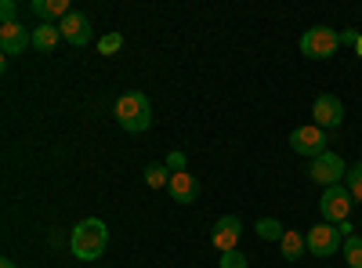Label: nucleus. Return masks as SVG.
<instances>
[{"instance_id":"1","label":"nucleus","mask_w":362,"mask_h":268,"mask_svg":"<svg viewBox=\"0 0 362 268\" xmlns=\"http://www.w3.org/2000/svg\"><path fill=\"white\" fill-rule=\"evenodd\" d=\"M112 116L116 124L124 127L127 134H145L148 127H153V105H148V98L141 91H124L116 98L112 105Z\"/></svg>"},{"instance_id":"2","label":"nucleus","mask_w":362,"mask_h":268,"mask_svg":"<svg viewBox=\"0 0 362 268\" xmlns=\"http://www.w3.org/2000/svg\"><path fill=\"white\" fill-rule=\"evenodd\" d=\"M69 247H73V254H76L80 261H98V257L105 254V247H109V228H105L98 218H87V221H80V225L73 228Z\"/></svg>"},{"instance_id":"3","label":"nucleus","mask_w":362,"mask_h":268,"mask_svg":"<svg viewBox=\"0 0 362 268\" xmlns=\"http://www.w3.org/2000/svg\"><path fill=\"white\" fill-rule=\"evenodd\" d=\"M341 51V33L329 25H312L300 37V54L305 58H334Z\"/></svg>"},{"instance_id":"4","label":"nucleus","mask_w":362,"mask_h":268,"mask_svg":"<svg viewBox=\"0 0 362 268\" xmlns=\"http://www.w3.org/2000/svg\"><path fill=\"white\" fill-rule=\"evenodd\" d=\"M308 177H312L315 185H322V189H334V185H344L348 167H344V160H341L337 153H329V148H326L322 156H315V160H312Z\"/></svg>"},{"instance_id":"5","label":"nucleus","mask_w":362,"mask_h":268,"mask_svg":"<svg viewBox=\"0 0 362 268\" xmlns=\"http://www.w3.org/2000/svg\"><path fill=\"white\" fill-rule=\"evenodd\" d=\"M351 192H348V185H334V189H322V199H319V214H322V221H329V225H341V221H348V214H351Z\"/></svg>"},{"instance_id":"6","label":"nucleus","mask_w":362,"mask_h":268,"mask_svg":"<svg viewBox=\"0 0 362 268\" xmlns=\"http://www.w3.org/2000/svg\"><path fill=\"white\" fill-rule=\"evenodd\" d=\"M341 228L337 225H329V221H322V225H312V232L305 235V243H308V254H315V257H334L337 250H341Z\"/></svg>"},{"instance_id":"7","label":"nucleus","mask_w":362,"mask_h":268,"mask_svg":"<svg viewBox=\"0 0 362 268\" xmlns=\"http://www.w3.org/2000/svg\"><path fill=\"white\" fill-rule=\"evenodd\" d=\"M290 148H293L297 156L315 160V156H322V153H326V131H322V127H315V124L297 127V131L290 134Z\"/></svg>"},{"instance_id":"8","label":"nucleus","mask_w":362,"mask_h":268,"mask_svg":"<svg viewBox=\"0 0 362 268\" xmlns=\"http://www.w3.org/2000/svg\"><path fill=\"white\" fill-rule=\"evenodd\" d=\"M312 124L329 131V127H341L344 124V102L337 95H319L312 105Z\"/></svg>"},{"instance_id":"9","label":"nucleus","mask_w":362,"mask_h":268,"mask_svg":"<svg viewBox=\"0 0 362 268\" xmlns=\"http://www.w3.org/2000/svg\"><path fill=\"white\" fill-rule=\"evenodd\" d=\"M25 47H33V29H25L22 22H8V25H0V51H4L8 58L22 54Z\"/></svg>"},{"instance_id":"10","label":"nucleus","mask_w":362,"mask_h":268,"mask_svg":"<svg viewBox=\"0 0 362 268\" xmlns=\"http://www.w3.org/2000/svg\"><path fill=\"white\" fill-rule=\"evenodd\" d=\"M239 235H243V221H239L235 214H225V218H218V221H214V232H210V243L218 247V254H225V250H235Z\"/></svg>"},{"instance_id":"11","label":"nucleus","mask_w":362,"mask_h":268,"mask_svg":"<svg viewBox=\"0 0 362 268\" xmlns=\"http://www.w3.org/2000/svg\"><path fill=\"white\" fill-rule=\"evenodd\" d=\"M58 29H62V40L73 44V47H83L90 44V18L80 15V11H69L62 22H58Z\"/></svg>"},{"instance_id":"12","label":"nucleus","mask_w":362,"mask_h":268,"mask_svg":"<svg viewBox=\"0 0 362 268\" xmlns=\"http://www.w3.org/2000/svg\"><path fill=\"white\" fill-rule=\"evenodd\" d=\"M170 199L174 203H196L199 199V182L192 170H181V174H170V185H167Z\"/></svg>"},{"instance_id":"13","label":"nucleus","mask_w":362,"mask_h":268,"mask_svg":"<svg viewBox=\"0 0 362 268\" xmlns=\"http://www.w3.org/2000/svg\"><path fill=\"white\" fill-rule=\"evenodd\" d=\"M73 8H69V0H33V15L37 18H44V22H62L66 15H69Z\"/></svg>"},{"instance_id":"14","label":"nucleus","mask_w":362,"mask_h":268,"mask_svg":"<svg viewBox=\"0 0 362 268\" xmlns=\"http://www.w3.org/2000/svg\"><path fill=\"white\" fill-rule=\"evenodd\" d=\"M279 247H283V261H300V257L308 254L305 232H293V228H286V235L279 240Z\"/></svg>"},{"instance_id":"15","label":"nucleus","mask_w":362,"mask_h":268,"mask_svg":"<svg viewBox=\"0 0 362 268\" xmlns=\"http://www.w3.org/2000/svg\"><path fill=\"white\" fill-rule=\"evenodd\" d=\"M58 40H62V29H58L54 22H40V25L33 29V47H37V51H54Z\"/></svg>"},{"instance_id":"16","label":"nucleus","mask_w":362,"mask_h":268,"mask_svg":"<svg viewBox=\"0 0 362 268\" xmlns=\"http://www.w3.org/2000/svg\"><path fill=\"white\" fill-rule=\"evenodd\" d=\"M254 232L261 235V240H268V243H279L283 235H286V228H283L276 218H261V221L254 225Z\"/></svg>"},{"instance_id":"17","label":"nucleus","mask_w":362,"mask_h":268,"mask_svg":"<svg viewBox=\"0 0 362 268\" xmlns=\"http://www.w3.org/2000/svg\"><path fill=\"white\" fill-rule=\"evenodd\" d=\"M145 185H148V189H163V185H170V170H167V163H148V167H145Z\"/></svg>"},{"instance_id":"18","label":"nucleus","mask_w":362,"mask_h":268,"mask_svg":"<svg viewBox=\"0 0 362 268\" xmlns=\"http://www.w3.org/2000/svg\"><path fill=\"white\" fill-rule=\"evenodd\" d=\"M344 261L348 268H362V235H348L344 240Z\"/></svg>"},{"instance_id":"19","label":"nucleus","mask_w":362,"mask_h":268,"mask_svg":"<svg viewBox=\"0 0 362 268\" xmlns=\"http://www.w3.org/2000/svg\"><path fill=\"white\" fill-rule=\"evenodd\" d=\"M344 185H348L351 199H358V203H362V163H355V167L348 170V177H344Z\"/></svg>"},{"instance_id":"20","label":"nucleus","mask_w":362,"mask_h":268,"mask_svg":"<svg viewBox=\"0 0 362 268\" xmlns=\"http://www.w3.org/2000/svg\"><path fill=\"white\" fill-rule=\"evenodd\" d=\"M119 47H124V37H119V33H105V37L98 40V51H102V54H116Z\"/></svg>"},{"instance_id":"21","label":"nucleus","mask_w":362,"mask_h":268,"mask_svg":"<svg viewBox=\"0 0 362 268\" xmlns=\"http://www.w3.org/2000/svg\"><path fill=\"white\" fill-rule=\"evenodd\" d=\"M221 268H250V264H247V254H239V250H225V254H221Z\"/></svg>"},{"instance_id":"22","label":"nucleus","mask_w":362,"mask_h":268,"mask_svg":"<svg viewBox=\"0 0 362 268\" xmlns=\"http://www.w3.org/2000/svg\"><path fill=\"white\" fill-rule=\"evenodd\" d=\"M167 170H170V174L189 170V167H185V153H170V156H167Z\"/></svg>"},{"instance_id":"23","label":"nucleus","mask_w":362,"mask_h":268,"mask_svg":"<svg viewBox=\"0 0 362 268\" xmlns=\"http://www.w3.org/2000/svg\"><path fill=\"white\" fill-rule=\"evenodd\" d=\"M15 11H18V8H15V0H4V4H0V18H4V25L15 22Z\"/></svg>"},{"instance_id":"24","label":"nucleus","mask_w":362,"mask_h":268,"mask_svg":"<svg viewBox=\"0 0 362 268\" xmlns=\"http://www.w3.org/2000/svg\"><path fill=\"white\" fill-rule=\"evenodd\" d=\"M341 44H351V47H358V33H351V29H348V33H341Z\"/></svg>"},{"instance_id":"25","label":"nucleus","mask_w":362,"mask_h":268,"mask_svg":"<svg viewBox=\"0 0 362 268\" xmlns=\"http://www.w3.org/2000/svg\"><path fill=\"white\" fill-rule=\"evenodd\" d=\"M0 268H18V264H15L11 257H4V261H0Z\"/></svg>"},{"instance_id":"26","label":"nucleus","mask_w":362,"mask_h":268,"mask_svg":"<svg viewBox=\"0 0 362 268\" xmlns=\"http://www.w3.org/2000/svg\"><path fill=\"white\" fill-rule=\"evenodd\" d=\"M355 51H358V58H362V37H358V47H355Z\"/></svg>"}]
</instances>
